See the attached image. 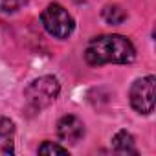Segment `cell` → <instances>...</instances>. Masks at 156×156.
Returning <instances> with one entry per match:
<instances>
[{
    "instance_id": "1",
    "label": "cell",
    "mask_w": 156,
    "mask_h": 156,
    "mask_svg": "<svg viewBox=\"0 0 156 156\" xmlns=\"http://www.w3.org/2000/svg\"><path fill=\"white\" fill-rule=\"evenodd\" d=\"M85 59L92 66L129 64L136 59V48L123 35H99L87 44Z\"/></svg>"
},
{
    "instance_id": "2",
    "label": "cell",
    "mask_w": 156,
    "mask_h": 156,
    "mask_svg": "<svg viewBox=\"0 0 156 156\" xmlns=\"http://www.w3.org/2000/svg\"><path fill=\"white\" fill-rule=\"evenodd\" d=\"M61 92V85L53 75H42L33 83H30L24 90L26 103L31 110H42L50 107Z\"/></svg>"
},
{
    "instance_id": "3",
    "label": "cell",
    "mask_w": 156,
    "mask_h": 156,
    "mask_svg": "<svg viewBox=\"0 0 156 156\" xmlns=\"http://www.w3.org/2000/svg\"><path fill=\"white\" fill-rule=\"evenodd\" d=\"M41 22H42L44 30L50 35H53L55 39H68L75 28L73 17L68 13V9H64L57 2H51L44 8V11L41 15Z\"/></svg>"
},
{
    "instance_id": "4",
    "label": "cell",
    "mask_w": 156,
    "mask_h": 156,
    "mask_svg": "<svg viewBox=\"0 0 156 156\" xmlns=\"http://www.w3.org/2000/svg\"><path fill=\"white\" fill-rule=\"evenodd\" d=\"M154 75H147L134 81L129 92L130 105L140 114H151L154 110Z\"/></svg>"
},
{
    "instance_id": "5",
    "label": "cell",
    "mask_w": 156,
    "mask_h": 156,
    "mask_svg": "<svg viewBox=\"0 0 156 156\" xmlns=\"http://www.w3.org/2000/svg\"><path fill=\"white\" fill-rule=\"evenodd\" d=\"M57 136L68 145H77L85 136V125L77 116H62L57 123Z\"/></svg>"
},
{
    "instance_id": "6",
    "label": "cell",
    "mask_w": 156,
    "mask_h": 156,
    "mask_svg": "<svg viewBox=\"0 0 156 156\" xmlns=\"http://www.w3.org/2000/svg\"><path fill=\"white\" fill-rule=\"evenodd\" d=\"M13 136H15V123L6 116H0V156L15 154Z\"/></svg>"
},
{
    "instance_id": "7",
    "label": "cell",
    "mask_w": 156,
    "mask_h": 156,
    "mask_svg": "<svg viewBox=\"0 0 156 156\" xmlns=\"http://www.w3.org/2000/svg\"><path fill=\"white\" fill-rule=\"evenodd\" d=\"M112 149L118 154H138V149L134 145V138L127 130H119L112 138Z\"/></svg>"
},
{
    "instance_id": "8",
    "label": "cell",
    "mask_w": 156,
    "mask_h": 156,
    "mask_svg": "<svg viewBox=\"0 0 156 156\" xmlns=\"http://www.w3.org/2000/svg\"><path fill=\"white\" fill-rule=\"evenodd\" d=\"M127 19V11L118 6V4H112V6H105L103 8V20L107 24H112V26H118L121 22H125Z\"/></svg>"
},
{
    "instance_id": "9",
    "label": "cell",
    "mask_w": 156,
    "mask_h": 156,
    "mask_svg": "<svg viewBox=\"0 0 156 156\" xmlns=\"http://www.w3.org/2000/svg\"><path fill=\"white\" fill-rule=\"evenodd\" d=\"M39 154H68V149L66 147H61L57 143H51V141H44L39 149H37Z\"/></svg>"
},
{
    "instance_id": "10",
    "label": "cell",
    "mask_w": 156,
    "mask_h": 156,
    "mask_svg": "<svg viewBox=\"0 0 156 156\" xmlns=\"http://www.w3.org/2000/svg\"><path fill=\"white\" fill-rule=\"evenodd\" d=\"M28 0H0V9L6 13H13L17 9H20Z\"/></svg>"
}]
</instances>
